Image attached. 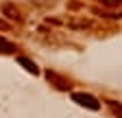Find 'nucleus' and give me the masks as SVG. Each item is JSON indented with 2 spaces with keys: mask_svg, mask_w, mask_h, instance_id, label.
<instances>
[{
  "mask_svg": "<svg viewBox=\"0 0 122 118\" xmlns=\"http://www.w3.org/2000/svg\"><path fill=\"white\" fill-rule=\"evenodd\" d=\"M18 61H20L28 72H33V75H37V72H39V70H37V66H35V61H30V59H26V57H20Z\"/></svg>",
  "mask_w": 122,
  "mask_h": 118,
  "instance_id": "20e7f679",
  "label": "nucleus"
},
{
  "mask_svg": "<svg viewBox=\"0 0 122 118\" xmlns=\"http://www.w3.org/2000/svg\"><path fill=\"white\" fill-rule=\"evenodd\" d=\"M2 13H5L9 20H15V22H22V20H24V18H22V13H20V9H15L11 2L2 5Z\"/></svg>",
  "mask_w": 122,
  "mask_h": 118,
  "instance_id": "7ed1b4c3",
  "label": "nucleus"
},
{
  "mask_svg": "<svg viewBox=\"0 0 122 118\" xmlns=\"http://www.w3.org/2000/svg\"><path fill=\"white\" fill-rule=\"evenodd\" d=\"M15 50V46L9 42V39H5V37H0V53H13Z\"/></svg>",
  "mask_w": 122,
  "mask_h": 118,
  "instance_id": "39448f33",
  "label": "nucleus"
},
{
  "mask_svg": "<svg viewBox=\"0 0 122 118\" xmlns=\"http://www.w3.org/2000/svg\"><path fill=\"white\" fill-rule=\"evenodd\" d=\"M72 101L74 103H79L81 107H87V109H100V103H98V98H94L92 94H85V92H74L72 94Z\"/></svg>",
  "mask_w": 122,
  "mask_h": 118,
  "instance_id": "f257e3e1",
  "label": "nucleus"
},
{
  "mask_svg": "<svg viewBox=\"0 0 122 118\" xmlns=\"http://www.w3.org/2000/svg\"><path fill=\"white\" fill-rule=\"evenodd\" d=\"M96 2H100V5H105V7H118L122 0H96Z\"/></svg>",
  "mask_w": 122,
  "mask_h": 118,
  "instance_id": "0eeeda50",
  "label": "nucleus"
},
{
  "mask_svg": "<svg viewBox=\"0 0 122 118\" xmlns=\"http://www.w3.org/2000/svg\"><path fill=\"white\" fill-rule=\"evenodd\" d=\"M48 81L55 85V87H59V90H70V81L68 79H63V77H59V75H55V72H48Z\"/></svg>",
  "mask_w": 122,
  "mask_h": 118,
  "instance_id": "f03ea898",
  "label": "nucleus"
},
{
  "mask_svg": "<svg viewBox=\"0 0 122 118\" xmlns=\"http://www.w3.org/2000/svg\"><path fill=\"white\" fill-rule=\"evenodd\" d=\"M0 28H2V31H7V28H9V24H7V22H2V20H0Z\"/></svg>",
  "mask_w": 122,
  "mask_h": 118,
  "instance_id": "6e6552de",
  "label": "nucleus"
},
{
  "mask_svg": "<svg viewBox=\"0 0 122 118\" xmlns=\"http://www.w3.org/2000/svg\"><path fill=\"white\" fill-rule=\"evenodd\" d=\"M107 105L111 107V112H113L116 116H122V105H120L118 101H107Z\"/></svg>",
  "mask_w": 122,
  "mask_h": 118,
  "instance_id": "423d86ee",
  "label": "nucleus"
}]
</instances>
